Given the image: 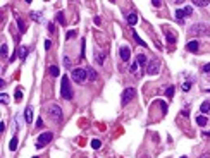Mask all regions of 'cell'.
Listing matches in <instances>:
<instances>
[{"label":"cell","instance_id":"obj_1","mask_svg":"<svg viewBox=\"0 0 210 158\" xmlns=\"http://www.w3.org/2000/svg\"><path fill=\"white\" fill-rule=\"evenodd\" d=\"M60 95L64 100L72 98V88L69 83V76H62V83H60Z\"/></svg>","mask_w":210,"mask_h":158},{"label":"cell","instance_id":"obj_2","mask_svg":"<svg viewBox=\"0 0 210 158\" xmlns=\"http://www.w3.org/2000/svg\"><path fill=\"white\" fill-rule=\"evenodd\" d=\"M71 78H72V81L74 83H78V84H83L86 79H88V70L86 69H72V72H71Z\"/></svg>","mask_w":210,"mask_h":158},{"label":"cell","instance_id":"obj_3","mask_svg":"<svg viewBox=\"0 0 210 158\" xmlns=\"http://www.w3.org/2000/svg\"><path fill=\"white\" fill-rule=\"evenodd\" d=\"M160 65H162V62L159 59H152V62H148V65H146V72L150 76H157L160 72Z\"/></svg>","mask_w":210,"mask_h":158},{"label":"cell","instance_id":"obj_4","mask_svg":"<svg viewBox=\"0 0 210 158\" xmlns=\"http://www.w3.org/2000/svg\"><path fill=\"white\" fill-rule=\"evenodd\" d=\"M52 139H53V134L52 132H43L38 136V143H36V148H43L45 144H48Z\"/></svg>","mask_w":210,"mask_h":158},{"label":"cell","instance_id":"obj_5","mask_svg":"<svg viewBox=\"0 0 210 158\" xmlns=\"http://www.w3.org/2000/svg\"><path fill=\"white\" fill-rule=\"evenodd\" d=\"M134 96H136V89L134 88H126L124 91H122V103H124V105L129 103Z\"/></svg>","mask_w":210,"mask_h":158},{"label":"cell","instance_id":"obj_6","mask_svg":"<svg viewBox=\"0 0 210 158\" xmlns=\"http://www.w3.org/2000/svg\"><path fill=\"white\" fill-rule=\"evenodd\" d=\"M48 113H50V117L53 119V120H62V108H60L59 105H52L50 110H48Z\"/></svg>","mask_w":210,"mask_h":158},{"label":"cell","instance_id":"obj_7","mask_svg":"<svg viewBox=\"0 0 210 158\" xmlns=\"http://www.w3.org/2000/svg\"><path fill=\"white\" fill-rule=\"evenodd\" d=\"M191 33L193 34H203V33H207V26L205 24H193L191 26Z\"/></svg>","mask_w":210,"mask_h":158},{"label":"cell","instance_id":"obj_8","mask_svg":"<svg viewBox=\"0 0 210 158\" xmlns=\"http://www.w3.org/2000/svg\"><path fill=\"white\" fill-rule=\"evenodd\" d=\"M119 53H121V59L124 60V62H128L129 60V57H131V50H129V47H121V50H119Z\"/></svg>","mask_w":210,"mask_h":158},{"label":"cell","instance_id":"obj_9","mask_svg":"<svg viewBox=\"0 0 210 158\" xmlns=\"http://www.w3.org/2000/svg\"><path fill=\"white\" fill-rule=\"evenodd\" d=\"M198 47H200V43L196 40H191V41H188V45H186V50L188 52H198Z\"/></svg>","mask_w":210,"mask_h":158},{"label":"cell","instance_id":"obj_10","mask_svg":"<svg viewBox=\"0 0 210 158\" xmlns=\"http://www.w3.org/2000/svg\"><path fill=\"white\" fill-rule=\"evenodd\" d=\"M24 120H26L28 124L33 122V108H31V107H28V108L24 110Z\"/></svg>","mask_w":210,"mask_h":158},{"label":"cell","instance_id":"obj_11","mask_svg":"<svg viewBox=\"0 0 210 158\" xmlns=\"http://www.w3.org/2000/svg\"><path fill=\"white\" fill-rule=\"evenodd\" d=\"M200 112L201 113H210V101L209 100H205V101L200 105Z\"/></svg>","mask_w":210,"mask_h":158},{"label":"cell","instance_id":"obj_12","mask_svg":"<svg viewBox=\"0 0 210 158\" xmlns=\"http://www.w3.org/2000/svg\"><path fill=\"white\" fill-rule=\"evenodd\" d=\"M26 57H28V47H26V45H22V47L19 48V59L24 62V60H26Z\"/></svg>","mask_w":210,"mask_h":158},{"label":"cell","instance_id":"obj_13","mask_svg":"<svg viewBox=\"0 0 210 158\" xmlns=\"http://www.w3.org/2000/svg\"><path fill=\"white\" fill-rule=\"evenodd\" d=\"M184 16H186V14H184V10H176V21H178V22H179V24H183V22H184Z\"/></svg>","mask_w":210,"mask_h":158},{"label":"cell","instance_id":"obj_14","mask_svg":"<svg viewBox=\"0 0 210 158\" xmlns=\"http://www.w3.org/2000/svg\"><path fill=\"white\" fill-rule=\"evenodd\" d=\"M136 22H138V16H136V14H129V16H128V24H129V26H134Z\"/></svg>","mask_w":210,"mask_h":158},{"label":"cell","instance_id":"obj_15","mask_svg":"<svg viewBox=\"0 0 210 158\" xmlns=\"http://www.w3.org/2000/svg\"><path fill=\"white\" fill-rule=\"evenodd\" d=\"M48 74H50V76H53V78H57V76L60 74L59 67H57V65H52V67H48Z\"/></svg>","mask_w":210,"mask_h":158},{"label":"cell","instance_id":"obj_16","mask_svg":"<svg viewBox=\"0 0 210 158\" xmlns=\"http://www.w3.org/2000/svg\"><path fill=\"white\" fill-rule=\"evenodd\" d=\"M207 122H209V119L205 117V115H198L196 117V124L198 126H207Z\"/></svg>","mask_w":210,"mask_h":158},{"label":"cell","instance_id":"obj_17","mask_svg":"<svg viewBox=\"0 0 210 158\" xmlns=\"http://www.w3.org/2000/svg\"><path fill=\"white\" fill-rule=\"evenodd\" d=\"M193 4L196 7H207L209 5V0H193Z\"/></svg>","mask_w":210,"mask_h":158},{"label":"cell","instance_id":"obj_18","mask_svg":"<svg viewBox=\"0 0 210 158\" xmlns=\"http://www.w3.org/2000/svg\"><path fill=\"white\" fill-rule=\"evenodd\" d=\"M9 148L12 149V151H16V149H17V138H16V136H14V138L10 139V143H9Z\"/></svg>","mask_w":210,"mask_h":158},{"label":"cell","instance_id":"obj_19","mask_svg":"<svg viewBox=\"0 0 210 158\" xmlns=\"http://www.w3.org/2000/svg\"><path fill=\"white\" fill-rule=\"evenodd\" d=\"M88 70V79L90 81H97V72H95V69H86Z\"/></svg>","mask_w":210,"mask_h":158},{"label":"cell","instance_id":"obj_20","mask_svg":"<svg viewBox=\"0 0 210 158\" xmlns=\"http://www.w3.org/2000/svg\"><path fill=\"white\" fill-rule=\"evenodd\" d=\"M136 62H138L140 65H145V64H146V57H145L143 53H140V55L136 57Z\"/></svg>","mask_w":210,"mask_h":158},{"label":"cell","instance_id":"obj_21","mask_svg":"<svg viewBox=\"0 0 210 158\" xmlns=\"http://www.w3.org/2000/svg\"><path fill=\"white\" fill-rule=\"evenodd\" d=\"M100 146H102V141H100V139H91V148L98 149Z\"/></svg>","mask_w":210,"mask_h":158},{"label":"cell","instance_id":"obj_22","mask_svg":"<svg viewBox=\"0 0 210 158\" xmlns=\"http://www.w3.org/2000/svg\"><path fill=\"white\" fill-rule=\"evenodd\" d=\"M165 38H167L169 43H176V38H174V34H172L170 31H165Z\"/></svg>","mask_w":210,"mask_h":158},{"label":"cell","instance_id":"obj_23","mask_svg":"<svg viewBox=\"0 0 210 158\" xmlns=\"http://www.w3.org/2000/svg\"><path fill=\"white\" fill-rule=\"evenodd\" d=\"M133 36H134V40H136V41H138V45H141V47H146V43H145V41L140 38V36H138V33H136V31L133 33Z\"/></svg>","mask_w":210,"mask_h":158},{"label":"cell","instance_id":"obj_24","mask_svg":"<svg viewBox=\"0 0 210 158\" xmlns=\"http://www.w3.org/2000/svg\"><path fill=\"white\" fill-rule=\"evenodd\" d=\"M17 26H19V29H21V33H26V26H24V22H22V19L21 17H17Z\"/></svg>","mask_w":210,"mask_h":158},{"label":"cell","instance_id":"obj_25","mask_svg":"<svg viewBox=\"0 0 210 158\" xmlns=\"http://www.w3.org/2000/svg\"><path fill=\"white\" fill-rule=\"evenodd\" d=\"M57 21H59V24H62V26L66 24V17H64V14H62V12H59V14H57Z\"/></svg>","mask_w":210,"mask_h":158},{"label":"cell","instance_id":"obj_26","mask_svg":"<svg viewBox=\"0 0 210 158\" xmlns=\"http://www.w3.org/2000/svg\"><path fill=\"white\" fill-rule=\"evenodd\" d=\"M138 62H133V65H131V74H138Z\"/></svg>","mask_w":210,"mask_h":158},{"label":"cell","instance_id":"obj_27","mask_svg":"<svg viewBox=\"0 0 210 158\" xmlns=\"http://www.w3.org/2000/svg\"><path fill=\"white\" fill-rule=\"evenodd\" d=\"M165 95H167V98H172L174 96V86H169L167 91H165Z\"/></svg>","mask_w":210,"mask_h":158},{"label":"cell","instance_id":"obj_28","mask_svg":"<svg viewBox=\"0 0 210 158\" xmlns=\"http://www.w3.org/2000/svg\"><path fill=\"white\" fill-rule=\"evenodd\" d=\"M0 101H2L4 105H7V103H9V96H7L5 93H2V95H0Z\"/></svg>","mask_w":210,"mask_h":158},{"label":"cell","instance_id":"obj_29","mask_svg":"<svg viewBox=\"0 0 210 158\" xmlns=\"http://www.w3.org/2000/svg\"><path fill=\"white\" fill-rule=\"evenodd\" d=\"M16 100H17V101H21V100H22V91H21V88L16 89Z\"/></svg>","mask_w":210,"mask_h":158},{"label":"cell","instance_id":"obj_30","mask_svg":"<svg viewBox=\"0 0 210 158\" xmlns=\"http://www.w3.org/2000/svg\"><path fill=\"white\" fill-rule=\"evenodd\" d=\"M74 36H76V31H74V29H72V31H67V34H66V38H67V40L74 38Z\"/></svg>","mask_w":210,"mask_h":158},{"label":"cell","instance_id":"obj_31","mask_svg":"<svg viewBox=\"0 0 210 158\" xmlns=\"http://www.w3.org/2000/svg\"><path fill=\"white\" fill-rule=\"evenodd\" d=\"M183 89H184V91H190V89H191V83H190V81H186V83L183 84Z\"/></svg>","mask_w":210,"mask_h":158},{"label":"cell","instance_id":"obj_32","mask_svg":"<svg viewBox=\"0 0 210 158\" xmlns=\"http://www.w3.org/2000/svg\"><path fill=\"white\" fill-rule=\"evenodd\" d=\"M31 17H33V21H40V14L38 12H31Z\"/></svg>","mask_w":210,"mask_h":158},{"label":"cell","instance_id":"obj_33","mask_svg":"<svg viewBox=\"0 0 210 158\" xmlns=\"http://www.w3.org/2000/svg\"><path fill=\"white\" fill-rule=\"evenodd\" d=\"M160 107H162V110H164V113L169 110V107H167V103H165V101H160Z\"/></svg>","mask_w":210,"mask_h":158},{"label":"cell","instance_id":"obj_34","mask_svg":"<svg viewBox=\"0 0 210 158\" xmlns=\"http://www.w3.org/2000/svg\"><path fill=\"white\" fill-rule=\"evenodd\" d=\"M2 57H7V45H2Z\"/></svg>","mask_w":210,"mask_h":158},{"label":"cell","instance_id":"obj_35","mask_svg":"<svg viewBox=\"0 0 210 158\" xmlns=\"http://www.w3.org/2000/svg\"><path fill=\"white\" fill-rule=\"evenodd\" d=\"M203 72H205V74H210V64H205V65H203Z\"/></svg>","mask_w":210,"mask_h":158},{"label":"cell","instance_id":"obj_36","mask_svg":"<svg viewBox=\"0 0 210 158\" xmlns=\"http://www.w3.org/2000/svg\"><path fill=\"white\" fill-rule=\"evenodd\" d=\"M152 5H153V7H157V9H159L160 5H162V2H160V0H153V2H152Z\"/></svg>","mask_w":210,"mask_h":158},{"label":"cell","instance_id":"obj_37","mask_svg":"<svg viewBox=\"0 0 210 158\" xmlns=\"http://www.w3.org/2000/svg\"><path fill=\"white\" fill-rule=\"evenodd\" d=\"M50 47H52V41L50 40H45V50H50Z\"/></svg>","mask_w":210,"mask_h":158},{"label":"cell","instance_id":"obj_38","mask_svg":"<svg viewBox=\"0 0 210 158\" xmlns=\"http://www.w3.org/2000/svg\"><path fill=\"white\" fill-rule=\"evenodd\" d=\"M184 14H186V16H191V14H193V9H191V7H186V9H184Z\"/></svg>","mask_w":210,"mask_h":158},{"label":"cell","instance_id":"obj_39","mask_svg":"<svg viewBox=\"0 0 210 158\" xmlns=\"http://www.w3.org/2000/svg\"><path fill=\"white\" fill-rule=\"evenodd\" d=\"M64 65H66V67H67V69H69V67H71V60L67 59V57H66V59H64Z\"/></svg>","mask_w":210,"mask_h":158},{"label":"cell","instance_id":"obj_40","mask_svg":"<svg viewBox=\"0 0 210 158\" xmlns=\"http://www.w3.org/2000/svg\"><path fill=\"white\" fill-rule=\"evenodd\" d=\"M103 59H105V55H103V53H98V64H103Z\"/></svg>","mask_w":210,"mask_h":158},{"label":"cell","instance_id":"obj_41","mask_svg":"<svg viewBox=\"0 0 210 158\" xmlns=\"http://www.w3.org/2000/svg\"><path fill=\"white\" fill-rule=\"evenodd\" d=\"M36 127H43V119H38V120H36Z\"/></svg>","mask_w":210,"mask_h":158},{"label":"cell","instance_id":"obj_42","mask_svg":"<svg viewBox=\"0 0 210 158\" xmlns=\"http://www.w3.org/2000/svg\"><path fill=\"white\" fill-rule=\"evenodd\" d=\"M201 136H203V138H210V131H203Z\"/></svg>","mask_w":210,"mask_h":158},{"label":"cell","instance_id":"obj_43","mask_svg":"<svg viewBox=\"0 0 210 158\" xmlns=\"http://www.w3.org/2000/svg\"><path fill=\"white\" fill-rule=\"evenodd\" d=\"M200 158H207V157H200Z\"/></svg>","mask_w":210,"mask_h":158},{"label":"cell","instance_id":"obj_44","mask_svg":"<svg viewBox=\"0 0 210 158\" xmlns=\"http://www.w3.org/2000/svg\"><path fill=\"white\" fill-rule=\"evenodd\" d=\"M181 158H186V157H181Z\"/></svg>","mask_w":210,"mask_h":158},{"label":"cell","instance_id":"obj_45","mask_svg":"<svg viewBox=\"0 0 210 158\" xmlns=\"http://www.w3.org/2000/svg\"><path fill=\"white\" fill-rule=\"evenodd\" d=\"M33 158H38V157H33Z\"/></svg>","mask_w":210,"mask_h":158}]
</instances>
